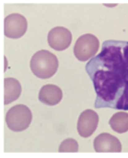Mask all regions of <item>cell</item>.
<instances>
[{"label":"cell","mask_w":128,"mask_h":158,"mask_svg":"<svg viewBox=\"0 0 128 158\" xmlns=\"http://www.w3.org/2000/svg\"><path fill=\"white\" fill-rule=\"evenodd\" d=\"M85 70L97 94L95 107L128 110V42L105 41Z\"/></svg>","instance_id":"cell-1"},{"label":"cell","mask_w":128,"mask_h":158,"mask_svg":"<svg viewBox=\"0 0 128 158\" xmlns=\"http://www.w3.org/2000/svg\"><path fill=\"white\" fill-rule=\"evenodd\" d=\"M22 92L21 84L15 78H5L4 79V104L14 102L20 97Z\"/></svg>","instance_id":"cell-10"},{"label":"cell","mask_w":128,"mask_h":158,"mask_svg":"<svg viewBox=\"0 0 128 158\" xmlns=\"http://www.w3.org/2000/svg\"><path fill=\"white\" fill-rule=\"evenodd\" d=\"M30 69L36 77L48 79L52 77L58 69V57L47 50L38 51L31 57Z\"/></svg>","instance_id":"cell-2"},{"label":"cell","mask_w":128,"mask_h":158,"mask_svg":"<svg viewBox=\"0 0 128 158\" xmlns=\"http://www.w3.org/2000/svg\"><path fill=\"white\" fill-rule=\"evenodd\" d=\"M61 153H76L78 151V143L74 138H67L59 146Z\"/></svg>","instance_id":"cell-12"},{"label":"cell","mask_w":128,"mask_h":158,"mask_svg":"<svg viewBox=\"0 0 128 158\" xmlns=\"http://www.w3.org/2000/svg\"><path fill=\"white\" fill-rule=\"evenodd\" d=\"M62 99V92L61 87L54 84H46L40 89L39 100L46 105L53 106L61 102Z\"/></svg>","instance_id":"cell-9"},{"label":"cell","mask_w":128,"mask_h":158,"mask_svg":"<svg viewBox=\"0 0 128 158\" xmlns=\"http://www.w3.org/2000/svg\"><path fill=\"white\" fill-rule=\"evenodd\" d=\"M99 50V41L94 35L87 33L76 41L74 46V54L80 61H87L93 58Z\"/></svg>","instance_id":"cell-4"},{"label":"cell","mask_w":128,"mask_h":158,"mask_svg":"<svg viewBox=\"0 0 128 158\" xmlns=\"http://www.w3.org/2000/svg\"><path fill=\"white\" fill-rule=\"evenodd\" d=\"M48 44L56 51L66 50L72 42V33L69 29L62 26L54 27L48 33Z\"/></svg>","instance_id":"cell-6"},{"label":"cell","mask_w":128,"mask_h":158,"mask_svg":"<svg viewBox=\"0 0 128 158\" xmlns=\"http://www.w3.org/2000/svg\"><path fill=\"white\" fill-rule=\"evenodd\" d=\"M31 120H32V114L30 109L23 104L12 107L5 114L6 126L8 129L15 132L24 131L25 129H27L30 125Z\"/></svg>","instance_id":"cell-3"},{"label":"cell","mask_w":128,"mask_h":158,"mask_svg":"<svg viewBox=\"0 0 128 158\" xmlns=\"http://www.w3.org/2000/svg\"><path fill=\"white\" fill-rule=\"evenodd\" d=\"M109 126L118 133H125L128 131V114L125 111L117 112L110 118Z\"/></svg>","instance_id":"cell-11"},{"label":"cell","mask_w":128,"mask_h":158,"mask_svg":"<svg viewBox=\"0 0 128 158\" xmlns=\"http://www.w3.org/2000/svg\"><path fill=\"white\" fill-rule=\"evenodd\" d=\"M94 148L97 153H120L122 145L116 136L109 133L99 134L94 140Z\"/></svg>","instance_id":"cell-8"},{"label":"cell","mask_w":128,"mask_h":158,"mask_svg":"<svg viewBox=\"0 0 128 158\" xmlns=\"http://www.w3.org/2000/svg\"><path fill=\"white\" fill-rule=\"evenodd\" d=\"M99 117L97 112L92 109H87L81 112L77 123V131L81 137H90L97 129Z\"/></svg>","instance_id":"cell-7"},{"label":"cell","mask_w":128,"mask_h":158,"mask_svg":"<svg viewBox=\"0 0 128 158\" xmlns=\"http://www.w3.org/2000/svg\"><path fill=\"white\" fill-rule=\"evenodd\" d=\"M27 30V20L20 14H12L4 19V35L10 39H19Z\"/></svg>","instance_id":"cell-5"}]
</instances>
